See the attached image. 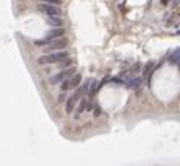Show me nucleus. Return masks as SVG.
Here are the masks:
<instances>
[{
    "label": "nucleus",
    "mask_w": 180,
    "mask_h": 166,
    "mask_svg": "<svg viewBox=\"0 0 180 166\" xmlns=\"http://www.w3.org/2000/svg\"><path fill=\"white\" fill-rule=\"evenodd\" d=\"M41 4H49V5H60L62 0H39Z\"/></svg>",
    "instance_id": "nucleus-12"
},
{
    "label": "nucleus",
    "mask_w": 180,
    "mask_h": 166,
    "mask_svg": "<svg viewBox=\"0 0 180 166\" xmlns=\"http://www.w3.org/2000/svg\"><path fill=\"white\" fill-rule=\"evenodd\" d=\"M64 34H65L64 28H54V29H50V31L47 33V36L44 39H37V41H36V46L42 47V46H46V44H50L52 41H55V39L64 38Z\"/></svg>",
    "instance_id": "nucleus-3"
},
{
    "label": "nucleus",
    "mask_w": 180,
    "mask_h": 166,
    "mask_svg": "<svg viewBox=\"0 0 180 166\" xmlns=\"http://www.w3.org/2000/svg\"><path fill=\"white\" fill-rule=\"evenodd\" d=\"M68 44V39L67 38H59L55 41H52L50 44H47L46 47V52H57V51H64Z\"/></svg>",
    "instance_id": "nucleus-6"
},
{
    "label": "nucleus",
    "mask_w": 180,
    "mask_h": 166,
    "mask_svg": "<svg viewBox=\"0 0 180 166\" xmlns=\"http://www.w3.org/2000/svg\"><path fill=\"white\" fill-rule=\"evenodd\" d=\"M88 104H89V101H88L86 98H85V99H81V103H80V108H78V111L75 113V117H80V114H81L83 111L88 109Z\"/></svg>",
    "instance_id": "nucleus-10"
},
{
    "label": "nucleus",
    "mask_w": 180,
    "mask_h": 166,
    "mask_svg": "<svg viewBox=\"0 0 180 166\" xmlns=\"http://www.w3.org/2000/svg\"><path fill=\"white\" fill-rule=\"evenodd\" d=\"M91 81H92V78L86 80L85 85H81L80 88H76V91H75L73 95H71L70 98L67 99V103H65V113H67V114H71V111L75 109V104H76V103L81 99V96L86 95V93H89V88H91Z\"/></svg>",
    "instance_id": "nucleus-1"
},
{
    "label": "nucleus",
    "mask_w": 180,
    "mask_h": 166,
    "mask_svg": "<svg viewBox=\"0 0 180 166\" xmlns=\"http://www.w3.org/2000/svg\"><path fill=\"white\" fill-rule=\"evenodd\" d=\"M65 101V93H62V95H59V103Z\"/></svg>",
    "instance_id": "nucleus-15"
},
{
    "label": "nucleus",
    "mask_w": 180,
    "mask_h": 166,
    "mask_svg": "<svg viewBox=\"0 0 180 166\" xmlns=\"http://www.w3.org/2000/svg\"><path fill=\"white\" fill-rule=\"evenodd\" d=\"M68 59V52L67 51H57V52H50L47 56L39 57V64L41 65H49V64H62L64 60Z\"/></svg>",
    "instance_id": "nucleus-2"
},
{
    "label": "nucleus",
    "mask_w": 180,
    "mask_h": 166,
    "mask_svg": "<svg viewBox=\"0 0 180 166\" xmlns=\"http://www.w3.org/2000/svg\"><path fill=\"white\" fill-rule=\"evenodd\" d=\"M161 4H162V5H167V4H169V0H161Z\"/></svg>",
    "instance_id": "nucleus-16"
},
{
    "label": "nucleus",
    "mask_w": 180,
    "mask_h": 166,
    "mask_svg": "<svg viewBox=\"0 0 180 166\" xmlns=\"http://www.w3.org/2000/svg\"><path fill=\"white\" fill-rule=\"evenodd\" d=\"M47 23L50 26H55V28H62V25H64L62 18H59V16H49L47 18Z\"/></svg>",
    "instance_id": "nucleus-9"
},
{
    "label": "nucleus",
    "mask_w": 180,
    "mask_h": 166,
    "mask_svg": "<svg viewBox=\"0 0 180 166\" xmlns=\"http://www.w3.org/2000/svg\"><path fill=\"white\" fill-rule=\"evenodd\" d=\"M75 75V68H67V70H62L59 73H55L54 77L49 78V83L50 85H57V83H64L65 80L71 78Z\"/></svg>",
    "instance_id": "nucleus-4"
},
{
    "label": "nucleus",
    "mask_w": 180,
    "mask_h": 166,
    "mask_svg": "<svg viewBox=\"0 0 180 166\" xmlns=\"http://www.w3.org/2000/svg\"><path fill=\"white\" fill-rule=\"evenodd\" d=\"M81 80H83V77H81V73H75L71 78H68V80H65L64 83H62V91H68V90H76V88H80V83H81Z\"/></svg>",
    "instance_id": "nucleus-5"
},
{
    "label": "nucleus",
    "mask_w": 180,
    "mask_h": 166,
    "mask_svg": "<svg viewBox=\"0 0 180 166\" xmlns=\"http://www.w3.org/2000/svg\"><path fill=\"white\" fill-rule=\"evenodd\" d=\"M92 113H94V116H96V117L101 116V108H99L97 104H96V106H94V111H92Z\"/></svg>",
    "instance_id": "nucleus-14"
},
{
    "label": "nucleus",
    "mask_w": 180,
    "mask_h": 166,
    "mask_svg": "<svg viewBox=\"0 0 180 166\" xmlns=\"http://www.w3.org/2000/svg\"><path fill=\"white\" fill-rule=\"evenodd\" d=\"M141 83H143V80H141V77H131L130 80H128V88H131V90H138L140 86H141Z\"/></svg>",
    "instance_id": "nucleus-8"
},
{
    "label": "nucleus",
    "mask_w": 180,
    "mask_h": 166,
    "mask_svg": "<svg viewBox=\"0 0 180 166\" xmlns=\"http://www.w3.org/2000/svg\"><path fill=\"white\" fill-rule=\"evenodd\" d=\"M179 70H180V60H179Z\"/></svg>",
    "instance_id": "nucleus-17"
},
{
    "label": "nucleus",
    "mask_w": 180,
    "mask_h": 166,
    "mask_svg": "<svg viewBox=\"0 0 180 166\" xmlns=\"http://www.w3.org/2000/svg\"><path fill=\"white\" fill-rule=\"evenodd\" d=\"M39 8H41V11H44L47 16H60V8L57 7V5L42 4V5H39Z\"/></svg>",
    "instance_id": "nucleus-7"
},
{
    "label": "nucleus",
    "mask_w": 180,
    "mask_h": 166,
    "mask_svg": "<svg viewBox=\"0 0 180 166\" xmlns=\"http://www.w3.org/2000/svg\"><path fill=\"white\" fill-rule=\"evenodd\" d=\"M140 70H141V64H140V62H136V64L131 67V73H138Z\"/></svg>",
    "instance_id": "nucleus-13"
},
{
    "label": "nucleus",
    "mask_w": 180,
    "mask_h": 166,
    "mask_svg": "<svg viewBox=\"0 0 180 166\" xmlns=\"http://www.w3.org/2000/svg\"><path fill=\"white\" fill-rule=\"evenodd\" d=\"M179 54H180V51H175V52H174L172 54V57H170V59H169V62H170V64H175V62H177V64H179V60H180V56H179Z\"/></svg>",
    "instance_id": "nucleus-11"
}]
</instances>
